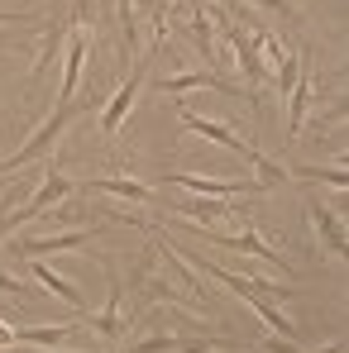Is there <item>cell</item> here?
<instances>
[{
    "label": "cell",
    "instance_id": "obj_5",
    "mask_svg": "<svg viewBox=\"0 0 349 353\" xmlns=\"http://www.w3.org/2000/svg\"><path fill=\"white\" fill-rule=\"evenodd\" d=\"M144 72H149V58L139 62L124 81L115 86V96L106 101V110H101V139H115L120 124H124V115H129V105H134V96H139V86H144Z\"/></svg>",
    "mask_w": 349,
    "mask_h": 353
},
{
    "label": "cell",
    "instance_id": "obj_4",
    "mask_svg": "<svg viewBox=\"0 0 349 353\" xmlns=\"http://www.w3.org/2000/svg\"><path fill=\"white\" fill-rule=\"evenodd\" d=\"M173 186L191 191V196H211V201H230V196H263L258 181H225V176H196V172H173Z\"/></svg>",
    "mask_w": 349,
    "mask_h": 353
},
{
    "label": "cell",
    "instance_id": "obj_1",
    "mask_svg": "<svg viewBox=\"0 0 349 353\" xmlns=\"http://www.w3.org/2000/svg\"><path fill=\"white\" fill-rule=\"evenodd\" d=\"M72 115H77V105H58L53 115H48L44 124H39V129H34V134H29V143H24L15 158H5V168H0V181H19L15 172H24L29 163H39L48 148H58V139H62V129L72 124Z\"/></svg>",
    "mask_w": 349,
    "mask_h": 353
},
{
    "label": "cell",
    "instance_id": "obj_15",
    "mask_svg": "<svg viewBox=\"0 0 349 353\" xmlns=\"http://www.w3.org/2000/svg\"><path fill=\"white\" fill-rule=\"evenodd\" d=\"M173 215H201V220H239L225 201H211V196H191V201H182Z\"/></svg>",
    "mask_w": 349,
    "mask_h": 353
},
{
    "label": "cell",
    "instance_id": "obj_2",
    "mask_svg": "<svg viewBox=\"0 0 349 353\" xmlns=\"http://www.w3.org/2000/svg\"><path fill=\"white\" fill-rule=\"evenodd\" d=\"M67 196H72V176H62V172H53V168H48V172L39 176V191H34L19 210L0 215V239L10 234V230H19V225H29V220H39L48 205H58V201H67Z\"/></svg>",
    "mask_w": 349,
    "mask_h": 353
},
{
    "label": "cell",
    "instance_id": "obj_25",
    "mask_svg": "<svg viewBox=\"0 0 349 353\" xmlns=\"http://www.w3.org/2000/svg\"><path fill=\"white\" fill-rule=\"evenodd\" d=\"M10 344H15V325H5V320H0V349H10Z\"/></svg>",
    "mask_w": 349,
    "mask_h": 353
},
{
    "label": "cell",
    "instance_id": "obj_23",
    "mask_svg": "<svg viewBox=\"0 0 349 353\" xmlns=\"http://www.w3.org/2000/svg\"><path fill=\"white\" fill-rule=\"evenodd\" d=\"M0 296H24V282L10 277V272H0Z\"/></svg>",
    "mask_w": 349,
    "mask_h": 353
},
{
    "label": "cell",
    "instance_id": "obj_24",
    "mask_svg": "<svg viewBox=\"0 0 349 353\" xmlns=\"http://www.w3.org/2000/svg\"><path fill=\"white\" fill-rule=\"evenodd\" d=\"M34 10H0V24H29Z\"/></svg>",
    "mask_w": 349,
    "mask_h": 353
},
{
    "label": "cell",
    "instance_id": "obj_19",
    "mask_svg": "<svg viewBox=\"0 0 349 353\" xmlns=\"http://www.w3.org/2000/svg\"><path fill=\"white\" fill-rule=\"evenodd\" d=\"M287 176H296V181H330L335 191H345V186H349L345 168H292Z\"/></svg>",
    "mask_w": 349,
    "mask_h": 353
},
{
    "label": "cell",
    "instance_id": "obj_20",
    "mask_svg": "<svg viewBox=\"0 0 349 353\" xmlns=\"http://www.w3.org/2000/svg\"><path fill=\"white\" fill-rule=\"evenodd\" d=\"M124 353H177V334H144V339L124 344Z\"/></svg>",
    "mask_w": 349,
    "mask_h": 353
},
{
    "label": "cell",
    "instance_id": "obj_6",
    "mask_svg": "<svg viewBox=\"0 0 349 353\" xmlns=\"http://www.w3.org/2000/svg\"><path fill=\"white\" fill-rule=\"evenodd\" d=\"M101 234V225H91V230H58V234H39V239H19L10 253H24V258H39V253H72V248H82V243H91V239Z\"/></svg>",
    "mask_w": 349,
    "mask_h": 353
},
{
    "label": "cell",
    "instance_id": "obj_22",
    "mask_svg": "<svg viewBox=\"0 0 349 353\" xmlns=\"http://www.w3.org/2000/svg\"><path fill=\"white\" fill-rule=\"evenodd\" d=\"M263 349H268V353H296V344L283 339V334H263Z\"/></svg>",
    "mask_w": 349,
    "mask_h": 353
},
{
    "label": "cell",
    "instance_id": "obj_3",
    "mask_svg": "<svg viewBox=\"0 0 349 353\" xmlns=\"http://www.w3.org/2000/svg\"><path fill=\"white\" fill-rule=\"evenodd\" d=\"M72 34V5L67 0H53L48 5V24H44V39H39V53H34V72H29V86H39L48 77V67L58 62L62 39Z\"/></svg>",
    "mask_w": 349,
    "mask_h": 353
},
{
    "label": "cell",
    "instance_id": "obj_17",
    "mask_svg": "<svg viewBox=\"0 0 349 353\" xmlns=\"http://www.w3.org/2000/svg\"><path fill=\"white\" fill-rule=\"evenodd\" d=\"M115 5H120V58L129 62V53L139 48V14L129 0H115Z\"/></svg>",
    "mask_w": 349,
    "mask_h": 353
},
{
    "label": "cell",
    "instance_id": "obj_10",
    "mask_svg": "<svg viewBox=\"0 0 349 353\" xmlns=\"http://www.w3.org/2000/svg\"><path fill=\"white\" fill-rule=\"evenodd\" d=\"M311 86H316V72H311V62L301 58V72H296V81H292V101H287V139H301V129H306Z\"/></svg>",
    "mask_w": 349,
    "mask_h": 353
},
{
    "label": "cell",
    "instance_id": "obj_8",
    "mask_svg": "<svg viewBox=\"0 0 349 353\" xmlns=\"http://www.w3.org/2000/svg\"><path fill=\"white\" fill-rule=\"evenodd\" d=\"M306 220H311L316 239L326 243V253L335 263H345V220H340V210H326L321 201H306Z\"/></svg>",
    "mask_w": 349,
    "mask_h": 353
},
{
    "label": "cell",
    "instance_id": "obj_7",
    "mask_svg": "<svg viewBox=\"0 0 349 353\" xmlns=\"http://www.w3.org/2000/svg\"><path fill=\"white\" fill-rule=\"evenodd\" d=\"M177 119H182V129H191V134H201V139H211V143H220V148H230L239 153L244 163H249V153H254V143H244V139H234L230 124H216V119H201L187 110V101H177Z\"/></svg>",
    "mask_w": 349,
    "mask_h": 353
},
{
    "label": "cell",
    "instance_id": "obj_21",
    "mask_svg": "<svg viewBox=\"0 0 349 353\" xmlns=\"http://www.w3.org/2000/svg\"><path fill=\"white\" fill-rule=\"evenodd\" d=\"M258 10H268V14H283V19H296V5L292 0H254Z\"/></svg>",
    "mask_w": 349,
    "mask_h": 353
},
{
    "label": "cell",
    "instance_id": "obj_26",
    "mask_svg": "<svg viewBox=\"0 0 349 353\" xmlns=\"http://www.w3.org/2000/svg\"><path fill=\"white\" fill-rule=\"evenodd\" d=\"M44 353H62V349H44Z\"/></svg>",
    "mask_w": 349,
    "mask_h": 353
},
{
    "label": "cell",
    "instance_id": "obj_12",
    "mask_svg": "<svg viewBox=\"0 0 349 353\" xmlns=\"http://www.w3.org/2000/svg\"><path fill=\"white\" fill-rule=\"evenodd\" d=\"M72 330H77V320H67V325H24V330H15V344H29V349H62Z\"/></svg>",
    "mask_w": 349,
    "mask_h": 353
},
{
    "label": "cell",
    "instance_id": "obj_16",
    "mask_svg": "<svg viewBox=\"0 0 349 353\" xmlns=\"http://www.w3.org/2000/svg\"><path fill=\"white\" fill-rule=\"evenodd\" d=\"M249 163H254V181H258V186H263V191H273V186H283V181H292L287 176V168H283V163H273V158H268V153H258V148H254V153H249Z\"/></svg>",
    "mask_w": 349,
    "mask_h": 353
},
{
    "label": "cell",
    "instance_id": "obj_14",
    "mask_svg": "<svg viewBox=\"0 0 349 353\" xmlns=\"http://www.w3.org/2000/svg\"><path fill=\"white\" fill-rule=\"evenodd\" d=\"M86 191H106V196H124V201H153V186H144V181H134V176H91L86 181Z\"/></svg>",
    "mask_w": 349,
    "mask_h": 353
},
{
    "label": "cell",
    "instance_id": "obj_27",
    "mask_svg": "<svg viewBox=\"0 0 349 353\" xmlns=\"http://www.w3.org/2000/svg\"><path fill=\"white\" fill-rule=\"evenodd\" d=\"M220 5H225V0H220Z\"/></svg>",
    "mask_w": 349,
    "mask_h": 353
},
{
    "label": "cell",
    "instance_id": "obj_11",
    "mask_svg": "<svg viewBox=\"0 0 349 353\" xmlns=\"http://www.w3.org/2000/svg\"><path fill=\"white\" fill-rule=\"evenodd\" d=\"M29 272H34V282H39V287H48V292L58 296V301H67V305H72V310H77V315H86V310H91V305H86V296L77 292V287H72V282H67V277H58V272H53V268H44V263H39V258H34V263H29Z\"/></svg>",
    "mask_w": 349,
    "mask_h": 353
},
{
    "label": "cell",
    "instance_id": "obj_18",
    "mask_svg": "<svg viewBox=\"0 0 349 353\" xmlns=\"http://www.w3.org/2000/svg\"><path fill=\"white\" fill-rule=\"evenodd\" d=\"M191 39H196V48H201V58L216 62V29H211V19H206V10H191Z\"/></svg>",
    "mask_w": 349,
    "mask_h": 353
},
{
    "label": "cell",
    "instance_id": "obj_9",
    "mask_svg": "<svg viewBox=\"0 0 349 353\" xmlns=\"http://www.w3.org/2000/svg\"><path fill=\"white\" fill-rule=\"evenodd\" d=\"M106 277H111V296H106V310H101V315H91V310H86L82 320H86L91 330H101L106 339H124V330H129V325H124V315H120V305H124V287H120L115 268H106Z\"/></svg>",
    "mask_w": 349,
    "mask_h": 353
},
{
    "label": "cell",
    "instance_id": "obj_13",
    "mask_svg": "<svg viewBox=\"0 0 349 353\" xmlns=\"http://www.w3.org/2000/svg\"><path fill=\"white\" fill-rule=\"evenodd\" d=\"M201 86H206V91H234L230 81H220L216 72H177V77H168V81H163V96L182 101L187 91H201Z\"/></svg>",
    "mask_w": 349,
    "mask_h": 353
}]
</instances>
